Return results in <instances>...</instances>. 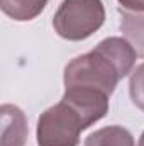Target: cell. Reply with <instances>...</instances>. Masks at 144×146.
I'll return each instance as SVG.
<instances>
[{
    "label": "cell",
    "mask_w": 144,
    "mask_h": 146,
    "mask_svg": "<svg viewBox=\"0 0 144 146\" xmlns=\"http://www.w3.org/2000/svg\"><path fill=\"white\" fill-rule=\"evenodd\" d=\"M105 22L102 0H63L53 17V27L66 41H83Z\"/></svg>",
    "instance_id": "1"
},
{
    "label": "cell",
    "mask_w": 144,
    "mask_h": 146,
    "mask_svg": "<svg viewBox=\"0 0 144 146\" xmlns=\"http://www.w3.org/2000/svg\"><path fill=\"white\" fill-rule=\"evenodd\" d=\"M120 73L115 65L97 48L87 54L76 56L65 68V88L70 87H85L107 94L108 97L114 94Z\"/></svg>",
    "instance_id": "2"
},
{
    "label": "cell",
    "mask_w": 144,
    "mask_h": 146,
    "mask_svg": "<svg viewBox=\"0 0 144 146\" xmlns=\"http://www.w3.org/2000/svg\"><path fill=\"white\" fill-rule=\"evenodd\" d=\"M87 129L83 117L65 100L46 109L37 121V146H78L81 131Z\"/></svg>",
    "instance_id": "3"
},
{
    "label": "cell",
    "mask_w": 144,
    "mask_h": 146,
    "mask_svg": "<svg viewBox=\"0 0 144 146\" xmlns=\"http://www.w3.org/2000/svg\"><path fill=\"white\" fill-rule=\"evenodd\" d=\"M61 100L68 102L83 117L87 127H90L92 124L105 117V114L108 112V95L93 88L70 87L65 90V95Z\"/></svg>",
    "instance_id": "4"
},
{
    "label": "cell",
    "mask_w": 144,
    "mask_h": 146,
    "mask_svg": "<svg viewBox=\"0 0 144 146\" xmlns=\"http://www.w3.org/2000/svg\"><path fill=\"white\" fill-rule=\"evenodd\" d=\"M0 146H24L27 141V121L17 106L0 107Z\"/></svg>",
    "instance_id": "5"
},
{
    "label": "cell",
    "mask_w": 144,
    "mask_h": 146,
    "mask_svg": "<svg viewBox=\"0 0 144 146\" xmlns=\"http://www.w3.org/2000/svg\"><path fill=\"white\" fill-rule=\"evenodd\" d=\"M85 146H134V138L122 126H107L92 133Z\"/></svg>",
    "instance_id": "6"
},
{
    "label": "cell",
    "mask_w": 144,
    "mask_h": 146,
    "mask_svg": "<svg viewBox=\"0 0 144 146\" xmlns=\"http://www.w3.org/2000/svg\"><path fill=\"white\" fill-rule=\"evenodd\" d=\"M49 0H2V10L14 21H32L44 10Z\"/></svg>",
    "instance_id": "7"
},
{
    "label": "cell",
    "mask_w": 144,
    "mask_h": 146,
    "mask_svg": "<svg viewBox=\"0 0 144 146\" xmlns=\"http://www.w3.org/2000/svg\"><path fill=\"white\" fill-rule=\"evenodd\" d=\"M120 31L137 56L144 58V14H124L120 21Z\"/></svg>",
    "instance_id": "8"
},
{
    "label": "cell",
    "mask_w": 144,
    "mask_h": 146,
    "mask_svg": "<svg viewBox=\"0 0 144 146\" xmlns=\"http://www.w3.org/2000/svg\"><path fill=\"white\" fill-rule=\"evenodd\" d=\"M129 94L132 102L144 112V63L139 65L129 78Z\"/></svg>",
    "instance_id": "9"
},
{
    "label": "cell",
    "mask_w": 144,
    "mask_h": 146,
    "mask_svg": "<svg viewBox=\"0 0 144 146\" xmlns=\"http://www.w3.org/2000/svg\"><path fill=\"white\" fill-rule=\"evenodd\" d=\"M120 3L122 9L131 10L132 14H139L144 12V0H117Z\"/></svg>",
    "instance_id": "10"
},
{
    "label": "cell",
    "mask_w": 144,
    "mask_h": 146,
    "mask_svg": "<svg viewBox=\"0 0 144 146\" xmlns=\"http://www.w3.org/2000/svg\"><path fill=\"white\" fill-rule=\"evenodd\" d=\"M139 146H144V131H143V134H141V138H139Z\"/></svg>",
    "instance_id": "11"
}]
</instances>
